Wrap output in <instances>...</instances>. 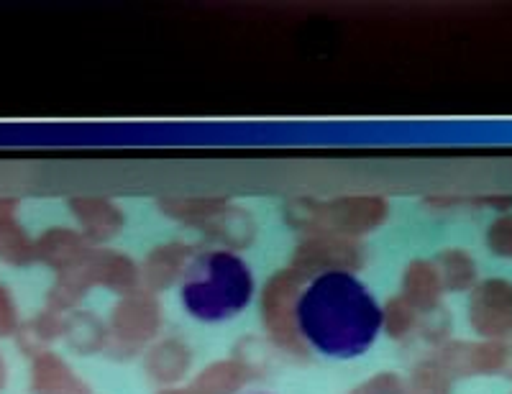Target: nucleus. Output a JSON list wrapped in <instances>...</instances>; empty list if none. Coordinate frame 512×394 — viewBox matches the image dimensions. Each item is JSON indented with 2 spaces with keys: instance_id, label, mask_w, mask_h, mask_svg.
I'll use <instances>...</instances> for the list:
<instances>
[{
  "instance_id": "nucleus-1",
  "label": "nucleus",
  "mask_w": 512,
  "mask_h": 394,
  "mask_svg": "<svg viewBox=\"0 0 512 394\" xmlns=\"http://www.w3.org/2000/svg\"><path fill=\"white\" fill-rule=\"evenodd\" d=\"M295 328L320 359L354 361L377 346L384 308L359 274L323 269L297 295Z\"/></svg>"
},
{
  "instance_id": "nucleus-2",
  "label": "nucleus",
  "mask_w": 512,
  "mask_h": 394,
  "mask_svg": "<svg viewBox=\"0 0 512 394\" xmlns=\"http://www.w3.org/2000/svg\"><path fill=\"white\" fill-rule=\"evenodd\" d=\"M256 297L249 261L231 249H208L182 269L177 300L182 313L200 325H226L241 318Z\"/></svg>"
},
{
  "instance_id": "nucleus-3",
  "label": "nucleus",
  "mask_w": 512,
  "mask_h": 394,
  "mask_svg": "<svg viewBox=\"0 0 512 394\" xmlns=\"http://www.w3.org/2000/svg\"><path fill=\"white\" fill-rule=\"evenodd\" d=\"M246 394H274V392H267V389H256V392H246Z\"/></svg>"
}]
</instances>
